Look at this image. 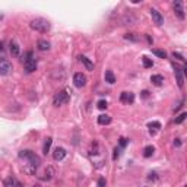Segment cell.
Instances as JSON below:
<instances>
[{"instance_id":"cell-1","label":"cell","mask_w":187,"mask_h":187,"mask_svg":"<svg viewBox=\"0 0 187 187\" xmlns=\"http://www.w3.org/2000/svg\"><path fill=\"white\" fill-rule=\"evenodd\" d=\"M21 159H24L26 161V165H28V170L29 173H35L37 171V168L40 167V164H41V159H40L38 155H35V152L32 151H28V149H25V151H21L19 155H18Z\"/></svg>"},{"instance_id":"cell-2","label":"cell","mask_w":187,"mask_h":187,"mask_svg":"<svg viewBox=\"0 0 187 187\" xmlns=\"http://www.w3.org/2000/svg\"><path fill=\"white\" fill-rule=\"evenodd\" d=\"M29 26H31V29H34V31H38V32H43V34L48 32L50 28H51L50 22H48L47 19H44V18H35V19H32L29 22Z\"/></svg>"},{"instance_id":"cell-3","label":"cell","mask_w":187,"mask_h":187,"mask_svg":"<svg viewBox=\"0 0 187 187\" xmlns=\"http://www.w3.org/2000/svg\"><path fill=\"white\" fill-rule=\"evenodd\" d=\"M22 62H24V67L26 73H32L34 70H37V58L34 57L32 51H28L25 58H22Z\"/></svg>"},{"instance_id":"cell-4","label":"cell","mask_w":187,"mask_h":187,"mask_svg":"<svg viewBox=\"0 0 187 187\" xmlns=\"http://www.w3.org/2000/svg\"><path fill=\"white\" fill-rule=\"evenodd\" d=\"M70 101V95L67 94L66 91H60L58 94H56L53 98V104L56 107H60V105H64Z\"/></svg>"},{"instance_id":"cell-5","label":"cell","mask_w":187,"mask_h":187,"mask_svg":"<svg viewBox=\"0 0 187 187\" xmlns=\"http://www.w3.org/2000/svg\"><path fill=\"white\" fill-rule=\"evenodd\" d=\"M10 70H12V63L7 58H0V75L6 76L10 73Z\"/></svg>"},{"instance_id":"cell-6","label":"cell","mask_w":187,"mask_h":187,"mask_svg":"<svg viewBox=\"0 0 187 187\" xmlns=\"http://www.w3.org/2000/svg\"><path fill=\"white\" fill-rule=\"evenodd\" d=\"M174 13L180 21H184L186 13H184V9H183V2H180V0L174 2Z\"/></svg>"},{"instance_id":"cell-7","label":"cell","mask_w":187,"mask_h":187,"mask_svg":"<svg viewBox=\"0 0 187 187\" xmlns=\"http://www.w3.org/2000/svg\"><path fill=\"white\" fill-rule=\"evenodd\" d=\"M73 83H75V86L76 88H83L86 85V76L83 75V73H75V76H73Z\"/></svg>"},{"instance_id":"cell-8","label":"cell","mask_w":187,"mask_h":187,"mask_svg":"<svg viewBox=\"0 0 187 187\" xmlns=\"http://www.w3.org/2000/svg\"><path fill=\"white\" fill-rule=\"evenodd\" d=\"M149 13H151V18H152V21H154V24H157V25H162L164 24V16L159 13L157 9H151L149 10Z\"/></svg>"},{"instance_id":"cell-9","label":"cell","mask_w":187,"mask_h":187,"mask_svg":"<svg viewBox=\"0 0 187 187\" xmlns=\"http://www.w3.org/2000/svg\"><path fill=\"white\" fill-rule=\"evenodd\" d=\"M174 75H175V77H177L178 86L183 88V86H184V76H183L181 69H180V67H177L175 64H174Z\"/></svg>"},{"instance_id":"cell-10","label":"cell","mask_w":187,"mask_h":187,"mask_svg":"<svg viewBox=\"0 0 187 187\" xmlns=\"http://www.w3.org/2000/svg\"><path fill=\"white\" fill-rule=\"evenodd\" d=\"M66 149L64 148H56L54 149V152H53V158L56 159V161H62V159H64V157H66Z\"/></svg>"},{"instance_id":"cell-11","label":"cell","mask_w":187,"mask_h":187,"mask_svg":"<svg viewBox=\"0 0 187 187\" xmlns=\"http://www.w3.org/2000/svg\"><path fill=\"white\" fill-rule=\"evenodd\" d=\"M120 101L121 102H124V104H132L134 101V94H132V92H121L120 95Z\"/></svg>"},{"instance_id":"cell-12","label":"cell","mask_w":187,"mask_h":187,"mask_svg":"<svg viewBox=\"0 0 187 187\" xmlns=\"http://www.w3.org/2000/svg\"><path fill=\"white\" fill-rule=\"evenodd\" d=\"M37 47H38L40 51H48L50 50V43L48 41H45V40H38V43H37Z\"/></svg>"},{"instance_id":"cell-13","label":"cell","mask_w":187,"mask_h":187,"mask_svg":"<svg viewBox=\"0 0 187 187\" xmlns=\"http://www.w3.org/2000/svg\"><path fill=\"white\" fill-rule=\"evenodd\" d=\"M19 51H21L19 44L16 43L15 40H12L10 41V53H12V56H19Z\"/></svg>"},{"instance_id":"cell-14","label":"cell","mask_w":187,"mask_h":187,"mask_svg":"<svg viewBox=\"0 0 187 187\" xmlns=\"http://www.w3.org/2000/svg\"><path fill=\"white\" fill-rule=\"evenodd\" d=\"M111 123V117L108 114H101L100 117H98V124L101 126H107Z\"/></svg>"},{"instance_id":"cell-15","label":"cell","mask_w":187,"mask_h":187,"mask_svg":"<svg viewBox=\"0 0 187 187\" xmlns=\"http://www.w3.org/2000/svg\"><path fill=\"white\" fill-rule=\"evenodd\" d=\"M151 82L154 83L155 86H161L164 83V76H161V75H152L151 76Z\"/></svg>"},{"instance_id":"cell-16","label":"cell","mask_w":187,"mask_h":187,"mask_svg":"<svg viewBox=\"0 0 187 187\" xmlns=\"http://www.w3.org/2000/svg\"><path fill=\"white\" fill-rule=\"evenodd\" d=\"M79 60H81V63L85 64V67H86L88 70H94V63H92L88 57H85V56H79Z\"/></svg>"},{"instance_id":"cell-17","label":"cell","mask_w":187,"mask_h":187,"mask_svg":"<svg viewBox=\"0 0 187 187\" xmlns=\"http://www.w3.org/2000/svg\"><path fill=\"white\" fill-rule=\"evenodd\" d=\"M155 152V148L152 146V145H148V146H145L143 148V157L145 158H151L152 155H154Z\"/></svg>"},{"instance_id":"cell-18","label":"cell","mask_w":187,"mask_h":187,"mask_svg":"<svg viewBox=\"0 0 187 187\" xmlns=\"http://www.w3.org/2000/svg\"><path fill=\"white\" fill-rule=\"evenodd\" d=\"M148 127H149V132H151V134H154L155 130L161 129V123H159V121H151V123H148Z\"/></svg>"},{"instance_id":"cell-19","label":"cell","mask_w":187,"mask_h":187,"mask_svg":"<svg viewBox=\"0 0 187 187\" xmlns=\"http://www.w3.org/2000/svg\"><path fill=\"white\" fill-rule=\"evenodd\" d=\"M104 77H105V82H108L110 85L115 83V76H114V73L111 72V70H107L105 75H104Z\"/></svg>"},{"instance_id":"cell-20","label":"cell","mask_w":187,"mask_h":187,"mask_svg":"<svg viewBox=\"0 0 187 187\" xmlns=\"http://www.w3.org/2000/svg\"><path fill=\"white\" fill-rule=\"evenodd\" d=\"M51 143H53V139H51V138H47V139H45V142H44V146H43V152L45 155L48 154V152H50V148H51Z\"/></svg>"},{"instance_id":"cell-21","label":"cell","mask_w":187,"mask_h":187,"mask_svg":"<svg viewBox=\"0 0 187 187\" xmlns=\"http://www.w3.org/2000/svg\"><path fill=\"white\" fill-rule=\"evenodd\" d=\"M152 53H154L155 56H158L159 58H165V57H167V53H165L164 50H158V48H152Z\"/></svg>"},{"instance_id":"cell-22","label":"cell","mask_w":187,"mask_h":187,"mask_svg":"<svg viewBox=\"0 0 187 187\" xmlns=\"http://www.w3.org/2000/svg\"><path fill=\"white\" fill-rule=\"evenodd\" d=\"M142 62H143V67H146V69H149V67L154 66V62H152L151 58H148L146 56H143V57H142Z\"/></svg>"},{"instance_id":"cell-23","label":"cell","mask_w":187,"mask_h":187,"mask_svg":"<svg viewBox=\"0 0 187 187\" xmlns=\"http://www.w3.org/2000/svg\"><path fill=\"white\" fill-rule=\"evenodd\" d=\"M186 117H187V113H181V114H180L177 119L174 120V123H175V124H181L183 121L186 120Z\"/></svg>"},{"instance_id":"cell-24","label":"cell","mask_w":187,"mask_h":187,"mask_svg":"<svg viewBox=\"0 0 187 187\" xmlns=\"http://www.w3.org/2000/svg\"><path fill=\"white\" fill-rule=\"evenodd\" d=\"M16 186V181H15L12 177H9V178H6L5 180V187H15Z\"/></svg>"},{"instance_id":"cell-25","label":"cell","mask_w":187,"mask_h":187,"mask_svg":"<svg viewBox=\"0 0 187 187\" xmlns=\"http://www.w3.org/2000/svg\"><path fill=\"white\" fill-rule=\"evenodd\" d=\"M96 107H98L100 110H105L107 107H108V102H107L105 100H100L98 101V104H96Z\"/></svg>"},{"instance_id":"cell-26","label":"cell","mask_w":187,"mask_h":187,"mask_svg":"<svg viewBox=\"0 0 187 187\" xmlns=\"http://www.w3.org/2000/svg\"><path fill=\"white\" fill-rule=\"evenodd\" d=\"M120 157V148H115L114 149V154H113V159H117Z\"/></svg>"},{"instance_id":"cell-27","label":"cell","mask_w":187,"mask_h":187,"mask_svg":"<svg viewBox=\"0 0 187 187\" xmlns=\"http://www.w3.org/2000/svg\"><path fill=\"white\" fill-rule=\"evenodd\" d=\"M173 57H174V58H178V60H181V62H184V57H183L180 53H175V51H174V53H173Z\"/></svg>"},{"instance_id":"cell-28","label":"cell","mask_w":187,"mask_h":187,"mask_svg":"<svg viewBox=\"0 0 187 187\" xmlns=\"http://www.w3.org/2000/svg\"><path fill=\"white\" fill-rule=\"evenodd\" d=\"M119 143H120V148H124L126 145H127V139H124V138H120V142H119Z\"/></svg>"},{"instance_id":"cell-29","label":"cell","mask_w":187,"mask_h":187,"mask_svg":"<svg viewBox=\"0 0 187 187\" xmlns=\"http://www.w3.org/2000/svg\"><path fill=\"white\" fill-rule=\"evenodd\" d=\"M98 187H105V178L101 177L100 180H98Z\"/></svg>"},{"instance_id":"cell-30","label":"cell","mask_w":187,"mask_h":187,"mask_svg":"<svg viewBox=\"0 0 187 187\" xmlns=\"http://www.w3.org/2000/svg\"><path fill=\"white\" fill-rule=\"evenodd\" d=\"M174 146L180 148V146H181V140H180V139H175V140H174Z\"/></svg>"},{"instance_id":"cell-31","label":"cell","mask_w":187,"mask_h":187,"mask_svg":"<svg viewBox=\"0 0 187 187\" xmlns=\"http://www.w3.org/2000/svg\"><path fill=\"white\" fill-rule=\"evenodd\" d=\"M140 94H142V98H148L149 96V91H142Z\"/></svg>"},{"instance_id":"cell-32","label":"cell","mask_w":187,"mask_h":187,"mask_svg":"<svg viewBox=\"0 0 187 187\" xmlns=\"http://www.w3.org/2000/svg\"><path fill=\"white\" fill-rule=\"evenodd\" d=\"M148 178H149V180H157V174H155V173H151Z\"/></svg>"},{"instance_id":"cell-33","label":"cell","mask_w":187,"mask_h":187,"mask_svg":"<svg viewBox=\"0 0 187 187\" xmlns=\"http://www.w3.org/2000/svg\"><path fill=\"white\" fill-rule=\"evenodd\" d=\"M3 50V44H2V41H0V51Z\"/></svg>"},{"instance_id":"cell-34","label":"cell","mask_w":187,"mask_h":187,"mask_svg":"<svg viewBox=\"0 0 187 187\" xmlns=\"http://www.w3.org/2000/svg\"><path fill=\"white\" fill-rule=\"evenodd\" d=\"M16 187H22V184H21V183H16Z\"/></svg>"},{"instance_id":"cell-35","label":"cell","mask_w":187,"mask_h":187,"mask_svg":"<svg viewBox=\"0 0 187 187\" xmlns=\"http://www.w3.org/2000/svg\"><path fill=\"white\" fill-rule=\"evenodd\" d=\"M34 187H40V186H34Z\"/></svg>"}]
</instances>
